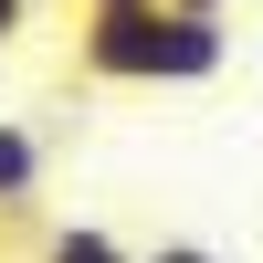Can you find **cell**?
Listing matches in <instances>:
<instances>
[{"label": "cell", "mask_w": 263, "mask_h": 263, "mask_svg": "<svg viewBox=\"0 0 263 263\" xmlns=\"http://www.w3.org/2000/svg\"><path fill=\"white\" fill-rule=\"evenodd\" d=\"M221 63H232V21H179L168 0L84 11V32H74L84 84H211Z\"/></svg>", "instance_id": "1"}, {"label": "cell", "mask_w": 263, "mask_h": 263, "mask_svg": "<svg viewBox=\"0 0 263 263\" xmlns=\"http://www.w3.org/2000/svg\"><path fill=\"white\" fill-rule=\"evenodd\" d=\"M32 190H42V137L0 116V211H32Z\"/></svg>", "instance_id": "2"}, {"label": "cell", "mask_w": 263, "mask_h": 263, "mask_svg": "<svg viewBox=\"0 0 263 263\" xmlns=\"http://www.w3.org/2000/svg\"><path fill=\"white\" fill-rule=\"evenodd\" d=\"M42 263H137V253H126L116 232H95V221H63L53 242H42Z\"/></svg>", "instance_id": "3"}, {"label": "cell", "mask_w": 263, "mask_h": 263, "mask_svg": "<svg viewBox=\"0 0 263 263\" xmlns=\"http://www.w3.org/2000/svg\"><path fill=\"white\" fill-rule=\"evenodd\" d=\"M137 263H221L211 242H158V253H137Z\"/></svg>", "instance_id": "4"}, {"label": "cell", "mask_w": 263, "mask_h": 263, "mask_svg": "<svg viewBox=\"0 0 263 263\" xmlns=\"http://www.w3.org/2000/svg\"><path fill=\"white\" fill-rule=\"evenodd\" d=\"M168 11H179V21H221L232 0H168Z\"/></svg>", "instance_id": "5"}, {"label": "cell", "mask_w": 263, "mask_h": 263, "mask_svg": "<svg viewBox=\"0 0 263 263\" xmlns=\"http://www.w3.org/2000/svg\"><path fill=\"white\" fill-rule=\"evenodd\" d=\"M21 21H32V0H0V42H21Z\"/></svg>", "instance_id": "6"}]
</instances>
